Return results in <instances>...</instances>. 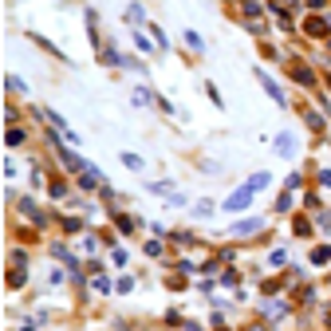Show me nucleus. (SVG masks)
<instances>
[{"instance_id":"nucleus-21","label":"nucleus","mask_w":331,"mask_h":331,"mask_svg":"<svg viewBox=\"0 0 331 331\" xmlns=\"http://www.w3.org/2000/svg\"><path fill=\"white\" fill-rule=\"evenodd\" d=\"M276 209H280V213H288V209H292V197H288V194H280V197H276Z\"/></svg>"},{"instance_id":"nucleus-15","label":"nucleus","mask_w":331,"mask_h":331,"mask_svg":"<svg viewBox=\"0 0 331 331\" xmlns=\"http://www.w3.org/2000/svg\"><path fill=\"white\" fill-rule=\"evenodd\" d=\"M4 87L12 91V95H20V91H28V87H24V83H20V79H16V75H8V79H4Z\"/></svg>"},{"instance_id":"nucleus-4","label":"nucleus","mask_w":331,"mask_h":331,"mask_svg":"<svg viewBox=\"0 0 331 331\" xmlns=\"http://www.w3.org/2000/svg\"><path fill=\"white\" fill-rule=\"evenodd\" d=\"M276 154H280V158H292V154H296V134H280L276 138Z\"/></svg>"},{"instance_id":"nucleus-24","label":"nucleus","mask_w":331,"mask_h":331,"mask_svg":"<svg viewBox=\"0 0 331 331\" xmlns=\"http://www.w3.org/2000/svg\"><path fill=\"white\" fill-rule=\"evenodd\" d=\"M319 185H327V189H331V170H323V174H319Z\"/></svg>"},{"instance_id":"nucleus-8","label":"nucleus","mask_w":331,"mask_h":331,"mask_svg":"<svg viewBox=\"0 0 331 331\" xmlns=\"http://www.w3.org/2000/svg\"><path fill=\"white\" fill-rule=\"evenodd\" d=\"M51 256H56V260H63V264H71V268H79V264H75V256L67 253L63 244H51Z\"/></svg>"},{"instance_id":"nucleus-13","label":"nucleus","mask_w":331,"mask_h":331,"mask_svg":"<svg viewBox=\"0 0 331 331\" xmlns=\"http://www.w3.org/2000/svg\"><path fill=\"white\" fill-rule=\"evenodd\" d=\"M213 209H217V205H213V201H197V205H194V213H197V217H209Z\"/></svg>"},{"instance_id":"nucleus-5","label":"nucleus","mask_w":331,"mask_h":331,"mask_svg":"<svg viewBox=\"0 0 331 331\" xmlns=\"http://www.w3.org/2000/svg\"><path fill=\"white\" fill-rule=\"evenodd\" d=\"M256 79H260V83H264V91H268V99H276V103L284 106V91L276 87V83H272V79H268V75H264V71H256Z\"/></svg>"},{"instance_id":"nucleus-14","label":"nucleus","mask_w":331,"mask_h":331,"mask_svg":"<svg viewBox=\"0 0 331 331\" xmlns=\"http://www.w3.org/2000/svg\"><path fill=\"white\" fill-rule=\"evenodd\" d=\"M4 142H8V146H20V142H24V130H16V126H12V130L4 134Z\"/></svg>"},{"instance_id":"nucleus-3","label":"nucleus","mask_w":331,"mask_h":331,"mask_svg":"<svg viewBox=\"0 0 331 331\" xmlns=\"http://www.w3.org/2000/svg\"><path fill=\"white\" fill-rule=\"evenodd\" d=\"M292 79H296L300 87H316V71H312L308 63H292Z\"/></svg>"},{"instance_id":"nucleus-12","label":"nucleus","mask_w":331,"mask_h":331,"mask_svg":"<svg viewBox=\"0 0 331 331\" xmlns=\"http://www.w3.org/2000/svg\"><path fill=\"white\" fill-rule=\"evenodd\" d=\"M312 233V221L308 217H296V237H308Z\"/></svg>"},{"instance_id":"nucleus-16","label":"nucleus","mask_w":331,"mask_h":331,"mask_svg":"<svg viewBox=\"0 0 331 331\" xmlns=\"http://www.w3.org/2000/svg\"><path fill=\"white\" fill-rule=\"evenodd\" d=\"M185 44L194 47V51H201V47H205V44H201V36H197V32H185Z\"/></svg>"},{"instance_id":"nucleus-9","label":"nucleus","mask_w":331,"mask_h":331,"mask_svg":"<svg viewBox=\"0 0 331 331\" xmlns=\"http://www.w3.org/2000/svg\"><path fill=\"white\" fill-rule=\"evenodd\" d=\"M268 174H253V178H249V181H244V185H249V189H253V194H256V189H264V185H268Z\"/></svg>"},{"instance_id":"nucleus-23","label":"nucleus","mask_w":331,"mask_h":331,"mask_svg":"<svg viewBox=\"0 0 331 331\" xmlns=\"http://www.w3.org/2000/svg\"><path fill=\"white\" fill-rule=\"evenodd\" d=\"M63 194H67V185H63V178H60V181H51V197H63Z\"/></svg>"},{"instance_id":"nucleus-25","label":"nucleus","mask_w":331,"mask_h":331,"mask_svg":"<svg viewBox=\"0 0 331 331\" xmlns=\"http://www.w3.org/2000/svg\"><path fill=\"white\" fill-rule=\"evenodd\" d=\"M249 331H264V323H253V327H249Z\"/></svg>"},{"instance_id":"nucleus-18","label":"nucleus","mask_w":331,"mask_h":331,"mask_svg":"<svg viewBox=\"0 0 331 331\" xmlns=\"http://www.w3.org/2000/svg\"><path fill=\"white\" fill-rule=\"evenodd\" d=\"M20 284H24V272L12 268V272H8V288H20Z\"/></svg>"},{"instance_id":"nucleus-10","label":"nucleus","mask_w":331,"mask_h":331,"mask_svg":"<svg viewBox=\"0 0 331 331\" xmlns=\"http://www.w3.org/2000/svg\"><path fill=\"white\" fill-rule=\"evenodd\" d=\"M327 260H331V244H319L312 253V264H327Z\"/></svg>"},{"instance_id":"nucleus-7","label":"nucleus","mask_w":331,"mask_h":331,"mask_svg":"<svg viewBox=\"0 0 331 331\" xmlns=\"http://www.w3.org/2000/svg\"><path fill=\"white\" fill-rule=\"evenodd\" d=\"M20 209H24V213H28V217H32V221H36V225H44V221H47V217H44V213H40V209H36V201H28V197H24V201H20Z\"/></svg>"},{"instance_id":"nucleus-1","label":"nucleus","mask_w":331,"mask_h":331,"mask_svg":"<svg viewBox=\"0 0 331 331\" xmlns=\"http://www.w3.org/2000/svg\"><path fill=\"white\" fill-rule=\"evenodd\" d=\"M304 32H308L312 40H327L331 24H327V20H319V16H308V20H304Z\"/></svg>"},{"instance_id":"nucleus-11","label":"nucleus","mask_w":331,"mask_h":331,"mask_svg":"<svg viewBox=\"0 0 331 331\" xmlns=\"http://www.w3.org/2000/svg\"><path fill=\"white\" fill-rule=\"evenodd\" d=\"M284 312H288V304H268V308H264V316H268V319L284 316Z\"/></svg>"},{"instance_id":"nucleus-26","label":"nucleus","mask_w":331,"mask_h":331,"mask_svg":"<svg viewBox=\"0 0 331 331\" xmlns=\"http://www.w3.org/2000/svg\"><path fill=\"white\" fill-rule=\"evenodd\" d=\"M213 331H225V327H221V323H217V327H213Z\"/></svg>"},{"instance_id":"nucleus-27","label":"nucleus","mask_w":331,"mask_h":331,"mask_svg":"<svg viewBox=\"0 0 331 331\" xmlns=\"http://www.w3.org/2000/svg\"><path fill=\"white\" fill-rule=\"evenodd\" d=\"M327 327H331V316H327Z\"/></svg>"},{"instance_id":"nucleus-28","label":"nucleus","mask_w":331,"mask_h":331,"mask_svg":"<svg viewBox=\"0 0 331 331\" xmlns=\"http://www.w3.org/2000/svg\"><path fill=\"white\" fill-rule=\"evenodd\" d=\"M327 51H331V44H327Z\"/></svg>"},{"instance_id":"nucleus-20","label":"nucleus","mask_w":331,"mask_h":331,"mask_svg":"<svg viewBox=\"0 0 331 331\" xmlns=\"http://www.w3.org/2000/svg\"><path fill=\"white\" fill-rule=\"evenodd\" d=\"M122 162L130 166V170H142V158H138V154H122Z\"/></svg>"},{"instance_id":"nucleus-2","label":"nucleus","mask_w":331,"mask_h":331,"mask_svg":"<svg viewBox=\"0 0 331 331\" xmlns=\"http://www.w3.org/2000/svg\"><path fill=\"white\" fill-rule=\"evenodd\" d=\"M249 205H253V189H249V185H241V189H237V194L225 201L229 213H241V209H249Z\"/></svg>"},{"instance_id":"nucleus-17","label":"nucleus","mask_w":331,"mask_h":331,"mask_svg":"<svg viewBox=\"0 0 331 331\" xmlns=\"http://www.w3.org/2000/svg\"><path fill=\"white\" fill-rule=\"evenodd\" d=\"M115 225H119V233H130V229H134V221H130V217H122V213H119V217H115Z\"/></svg>"},{"instance_id":"nucleus-22","label":"nucleus","mask_w":331,"mask_h":331,"mask_svg":"<svg viewBox=\"0 0 331 331\" xmlns=\"http://www.w3.org/2000/svg\"><path fill=\"white\" fill-rule=\"evenodd\" d=\"M63 229H67V233H79V229H83V221H79V217H67V221H63Z\"/></svg>"},{"instance_id":"nucleus-19","label":"nucleus","mask_w":331,"mask_h":331,"mask_svg":"<svg viewBox=\"0 0 331 331\" xmlns=\"http://www.w3.org/2000/svg\"><path fill=\"white\" fill-rule=\"evenodd\" d=\"M308 126H312V130H323V119H319L316 111H308Z\"/></svg>"},{"instance_id":"nucleus-6","label":"nucleus","mask_w":331,"mask_h":331,"mask_svg":"<svg viewBox=\"0 0 331 331\" xmlns=\"http://www.w3.org/2000/svg\"><path fill=\"white\" fill-rule=\"evenodd\" d=\"M260 229H264V221H260V217H253V221H237V225H233V233H237V237H244V233H260Z\"/></svg>"}]
</instances>
